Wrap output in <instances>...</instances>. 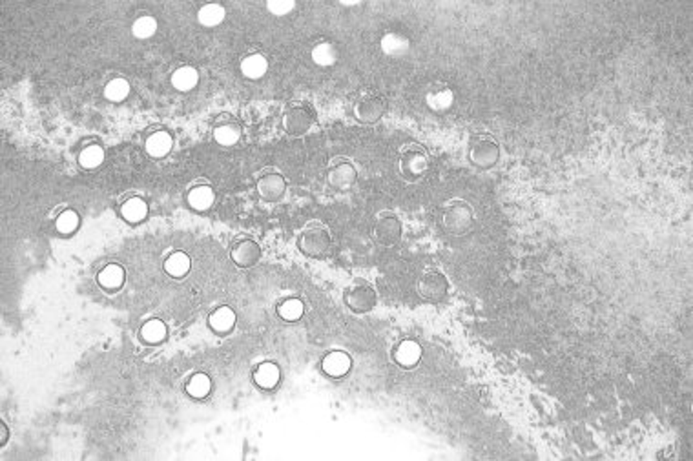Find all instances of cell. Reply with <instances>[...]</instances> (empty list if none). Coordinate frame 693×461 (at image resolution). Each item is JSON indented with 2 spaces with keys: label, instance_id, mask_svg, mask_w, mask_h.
<instances>
[{
  "label": "cell",
  "instance_id": "cell-10",
  "mask_svg": "<svg viewBox=\"0 0 693 461\" xmlns=\"http://www.w3.org/2000/svg\"><path fill=\"white\" fill-rule=\"evenodd\" d=\"M261 255H263V250H261L260 243L252 238H238L230 246V257L241 268H250L257 264Z\"/></svg>",
  "mask_w": 693,
  "mask_h": 461
},
{
  "label": "cell",
  "instance_id": "cell-13",
  "mask_svg": "<svg viewBox=\"0 0 693 461\" xmlns=\"http://www.w3.org/2000/svg\"><path fill=\"white\" fill-rule=\"evenodd\" d=\"M214 141L221 146H234L241 139V124L234 115L230 113H223L216 119L212 129Z\"/></svg>",
  "mask_w": 693,
  "mask_h": 461
},
{
  "label": "cell",
  "instance_id": "cell-11",
  "mask_svg": "<svg viewBox=\"0 0 693 461\" xmlns=\"http://www.w3.org/2000/svg\"><path fill=\"white\" fill-rule=\"evenodd\" d=\"M256 186L260 197L263 199V201H267V203H277L286 192L285 177L277 172V170H272V168L264 170V172L261 173Z\"/></svg>",
  "mask_w": 693,
  "mask_h": 461
},
{
  "label": "cell",
  "instance_id": "cell-21",
  "mask_svg": "<svg viewBox=\"0 0 693 461\" xmlns=\"http://www.w3.org/2000/svg\"><path fill=\"white\" fill-rule=\"evenodd\" d=\"M126 274L124 268L117 263H110L97 274V281L104 290H119L124 285Z\"/></svg>",
  "mask_w": 693,
  "mask_h": 461
},
{
  "label": "cell",
  "instance_id": "cell-4",
  "mask_svg": "<svg viewBox=\"0 0 693 461\" xmlns=\"http://www.w3.org/2000/svg\"><path fill=\"white\" fill-rule=\"evenodd\" d=\"M343 301L354 314H367L378 305V292L368 281L354 279L343 292Z\"/></svg>",
  "mask_w": 693,
  "mask_h": 461
},
{
  "label": "cell",
  "instance_id": "cell-5",
  "mask_svg": "<svg viewBox=\"0 0 693 461\" xmlns=\"http://www.w3.org/2000/svg\"><path fill=\"white\" fill-rule=\"evenodd\" d=\"M400 173L405 181H420L429 168V156L420 144H407L400 153Z\"/></svg>",
  "mask_w": 693,
  "mask_h": 461
},
{
  "label": "cell",
  "instance_id": "cell-32",
  "mask_svg": "<svg viewBox=\"0 0 693 461\" xmlns=\"http://www.w3.org/2000/svg\"><path fill=\"white\" fill-rule=\"evenodd\" d=\"M157 31V21L152 17V15H141V17L135 18V22L132 24V33L137 37V39H150L153 37Z\"/></svg>",
  "mask_w": 693,
  "mask_h": 461
},
{
  "label": "cell",
  "instance_id": "cell-29",
  "mask_svg": "<svg viewBox=\"0 0 693 461\" xmlns=\"http://www.w3.org/2000/svg\"><path fill=\"white\" fill-rule=\"evenodd\" d=\"M225 8L221 4H204L203 8L197 11V21L199 24H203L204 28H214L219 26L223 21H225Z\"/></svg>",
  "mask_w": 693,
  "mask_h": 461
},
{
  "label": "cell",
  "instance_id": "cell-19",
  "mask_svg": "<svg viewBox=\"0 0 693 461\" xmlns=\"http://www.w3.org/2000/svg\"><path fill=\"white\" fill-rule=\"evenodd\" d=\"M279 380H281V370L274 361L260 363L256 366V370H254V381H256L257 387L264 388V390L277 387Z\"/></svg>",
  "mask_w": 693,
  "mask_h": 461
},
{
  "label": "cell",
  "instance_id": "cell-35",
  "mask_svg": "<svg viewBox=\"0 0 693 461\" xmlns=\"http://www.w3.org/2000/svg\"><path fill=\"white\" fill-rule=\"evenodd\" d=\"M8 438H9V428H8V425H6L4 421H0V445L4 447L6 445V441H8Z\"/></svg>",
  "mask_w": 693,
  "mask_h": 461
},
{
  "label": "cell",
  "instance_id": "cell-3",
  "mask_svg": "<svg viewBox=\"0 0 693 461\" xmlns=\"http://www.w3.org/2000/svg\"><path fill=\"white\" fill-rule=\"evenodd\" d=\"M469 163L478 170H491L500 161V144L491 135H477L467 148Z\"/></svg>",
  "mask_w": 693,
  "mask_h": 461
},
{
  "label": "cell",
  "instance_id": "cell-23",
  "mask_svg": "<svg viewBox=\"0 0 693 461\" xmlns=\"http://www.w3.org/2000/svg\"><path fill=\"white\" fill-rule=\"evenodd\" d=\"M172 86L177 91H190L199 82V71L194 66H181L172 74Z\"/></svg>",
  "mask_w": 693,
  "mask_h": 461
},
{
  "label": "cell",
  "instance_id": "cell-28",
  "mask_svg": "<svg viewBox=\"0 0 693 461\" xmlns=\"http://www.w3.org/2000/svg\"><path fill=\"white\" fill-rule=\"evenodd\" d=\"M276 310H277V315H279L283 321L294 323V321H298V319L303 315L305 305L303 301L298 298H286L277 305Z\"/></svg>",
  "mask_w": 693,
  "mask_h": 461
},
{
  "label": "cell",
  "instance_id": "cell-14",
  "mask_svg": "<svg viewBox=\"0 0 693 461\" xmlns=\"http://www.w3.org/2000/svg\"><path fill=\"white\" fill-rule=\"evenodd\" d=\"M173 148V135L170 134L166 128H153L150 129L144 137V150L150 157H161L168 156Z\"/></svg>",
  "mask_w": 693,
  "mask_h": 461
},
{
  "label": "cell",
  "instance_id": "cell-1",
  "mask_svg": "<svg viewBox=\"0 0 693 461\" xmlns=\"http://www.w3.org/2000/svg\"><path fill=\"white\" fill-rule=\"evenodd\" d=\"M332 238L321 223H308L298 238L299 252L307 257L320 259L329 254Z\"/></svg>",
  "mask_w": 693,
  "mask_h": 461
},
{
  "label": "cell",
  "instance_id": "cell-8",
  "mask_svg": "<svg viewBox=\"0 0 693 461\" xmlns=\"http://www.w3.org/2000/svg\"><path fill=\"white\" fill-rule=\"evenodd\" d=\"M373 235L383 246L396 245L402 239V221L392 211H381L374 221Z\"/></svg>",
  "mask_w": 693,
  "mask_h": 461
},
{
  "label": "cell",
  "instance_id": "cell-2",
  "mask_svg": "<svg viewBox=\"0 0 693 461\" xmlns=\"http://www.w3.org/2000/svg\"><path fill=\"white\" fill-rule=\"evenodd\" d=\"M442 223L446 232L450 235H465L474 223V211H472L471 204L462 199H453L443 208Z\"/></svg>",
  "mask_w": 693,
  "mask_h": 461
},
{
  "label": "cell",
  "instance_id": "cell-33",
  "mask_svg": "<svg viewBox=\"0 0 693 461\" xmlns=\"http://www.w3.org/2000/svg\"><path fill=\"white\" fill-rule=\"evenodd\" d=\"M312 59H314V62L320 66H330L336 62V59H338V49H336L334 44L321 42L318 44L316 48L312 49Z\"/></svg>",
  "mask_w": 693,
  "mask_h": 461
},
{
  "label": "cell",
  "instance_id": "cell-34",
  "mask_svg": "<svg viewBox=\"0 0 693 461\" xmlns=\"http://www.w3.org/2000/svg\"><path fill=\"white\" fill-rule=\"evenodd\" d=\"M292 6H294L292 2H270L267 8H269L274 15H285L286 11H291Z\"/></svg>",
  "mask_w": 693,
  "mask_h": 461
},
{
  "label": "cell",
  "instance_id": "cell-20",
  "mask_svg": "<svg viewBox=\"0 0 693 461\" xmlns=\"http://www.w3.org/2000/svg\"><path fill=\"white\" fill-rule=\"evenodd\" d=\"M119 211H121V217L126 223H141L148 216V203L143 197L134 195V197H128L126 201H122L121 210Z\"/></svg>",
  "mask_w": 693,
  "mask_h": 461
},
{
  "label": "cell",
  "instance_id": "cell-31",
  "mask_svg": "<svg viewBox=\"0 0 693 461\" xmlns=\"http://www.w3.org/2000/svg\"><path fill=\"white\" fill-rule=\"evenodd\" d=\"M78 223H81V217H78V214L74 210V208H64V210L55 217V228L57 232L62 233V235L74 233L75 230L78 228Z\"/></svg>",
  "mask_w": 693,
  "mask_h": 461
},
{
  "label": "cell",
  "instance_id": "cell-9",
  "mask_svg": "<svg viewBox=\"0 0 693 461\" xmlns=\"http://www.w3.org/2000/svg\"><path fill=\"white\" fill-rule=\"evenodd\" d=\"M358 179V170L349 159H336L327 168V182L334 190H349Z\"/></svg>",
  "mask_w": 693,
  "mask_h": 461
},
{
  "label": "cell",
  "instance_id": "cell-27",
  "mask_svg": "<svg viewBox=\"0 0 693 461\" xmlns=\"http://www.w3.org/2000/svg\"><path fill=\"white\" fill-rule=\"evenodd\" d=\"M187 392L188 396L195 397V399H203L212 390V381L204 372H195L190 375V380L187 381Z\"/></svg>",
  "mask_w": 693,
  "mask_h": 461
},
{
  "label": "cell",
  "instance_id": "cell-7",
  "mask_svg": "<svg viewBox=\"0 0 693 461\" xmlns=\"http://www.w3.org/2000/svg\"><path fill=\"white\" fill-rule=\"evenodd\" d=\"M416 290H418L420 298H424L425 301L438 303L442 301L447 293H449V281H447V277L440 270H427L418 279Z\"/></svg>",
  "mask_w": 693,
  "mask_h": 461
},
{
  "label": "cell",
  "instance_id": "cell-12",
  "mask_svg": "<svg viewBox=\"0 0 693 461\" xmlns=\"http://www.w3.org/2000/svg\"><path fill=\"white\" fill-rule=\"evenodd\" d=\"M387 104L376 93H367V95L360 97L358 103L354 104V115L356 119L363 124H374L385 115Z\"/></svg>",
  "mask_w": 693,
  "mask_h": 461
},
{
  "label": "cell",
  "instance_id": "cell-25",
  "mask_svg": "<svg viewBox=\"0 0 693 461\" xmlns=\"http://www.w3.org/2000/svg\"><path fill=\"white\" fill-rule=\"evenodd\" d=\"M190 257L185 252H172L165 261V272L168 276L175 277V279L187 276L190 272Z\"/></svg>",
  "mask_w": 693,
  "mask_h": 461
},
{
  "label": "cell",
  "instance_id": "cell-16",
  "mask_svg": "<svg viewBox=\"0 0 693 461\" xmlns=\"http://www.w3.org/2000/svg\"><path fill=\"white\" fill-rule=\"evenodd\" d=\"M351 366V356L343 352V350H332L321 361V370L325 372L327 375H330V378H343L345 374H349Z\"/></svg>",
  "mask_w": 693,
  "mask_h": 461
},
{
  "label": "cell",
  "instance_id": "cell-18",
  "mask_svg": "<svg viewBox=\"0 0 693 461\" xmlns=\"http://www.w3.org/2000/svg\"><path fill=\"white\" fill-rule=\"evenodd\" d=\"M392 358H395V361L398 363L400 366H403V368H412V366H416L418 363H420L421 346L418 345L416 341L405 339L396 346L395 352H392Z\"/></svg>",
  "mask_w": 693,
  "mask_h": 461
},
{
  "label": "cell",
  "instance_id": "cell-24",
  "mask_svg": "<svg viewBox=\"0 0 693 461\" xmlns=\"http://www.w3.org/2000/svg\"><path fill=\"white\" fill-rule=\"evenodd\" d=\"M269 69V61L261 53H250L241 61V74L247 78H261Z\"/></svg>",
  "mask_w": 693,
  "mask_h": 461
},
{
  "label": "cell",
  "instance_id": "cell-15",
  "mask_svg": "<svg viewBox=\"0 0 693 461\" xmlns=\"http://www.w3.org/2000/svg\"><path fill=\"white\" fill-rule=\"evenodd\" d=\"M214 201H216V192L206 182H197V185L190 186L187 192V203L192 210L195 211H206L212 208Z\"/></svg>",
  "mask_w": 693,
  "mask_h": 461
},
{
  "label": "cell",
  "instance_id": "cell-22",
  "mask_svg": "<svg viewBox=\"0 0 693 461\" xmlns=\"http://www.w3.org/2000/svg\"><path fill=\"white\" fill-rule=\"evenodd\" d=\"M166 334H168V328H166L165 321L152 317L148 319L146 323H143L139 336H141V339H143L144 343H148V345H159V343H163V341L166 339Z\"/></svg>",
  "mask_w": 693,
  "mask_h": 461
},
{
  "label": "cell",
  "instance_id": "cell-17",
  "mask_svg": "<svg viewBox=\"0 0 693 461\" xmlns=\"http://www.w3.org/2000/svg\"><path fill=\"white\" fill-rule=\"evenodd\" d=\"M235 321H238V315H235L234 308L226 305L219 306L208 315V327L216 334H228L235 327Z\"/></svg>",
  "mask_w": 693,
  "mask_h": 461
},
{
  "label": "cell",
  "instance_id": "cell-6",
  "mask_svg": "<svg viewBox=\"0 0 693 461\" xmlns=\"http://www.w3.org/2000/svg\"><path fill=\"white\" fill-rule=\"evenodd\" d=\"M314 121H316L314 110L305 103H292L283 113V126H285L286 134L296 135V137L308 134V129L314 126Z\"/></svg>",
  "mask_w": 693,
  "mask_h": 461
},
{
  "label": "cell",
  "instance_id": "cell-30",
  "mask_svg": "<svg viewBox=\"0 0 693 461\" xmlns=\"http://www.w3.org/2000/svg\"><path fill=\"white\" fill-rule=\"evenodd\" d=\"M130 95V82L122 77H115L104 86V97L112 103H122Z\"/></svg>",
  "mask_w": 693,
  "mask_h": 461
},
{
  "label": "cell",
  "instance_id": "cell-26",
  "mask_svg": "<svg viewBox=\"0 0 693 461\" xmlns=\"http://www.w3.org/2000/svg\"><path fill=\"white\" fill-rule=\"evenodd\" d=\"M104 163V148L97 143H91L84 146L78 153V164L84 170H95Z\"/></svg>",
  "mask_w": 693,
  "mask_h": 461
}]
</instances>
